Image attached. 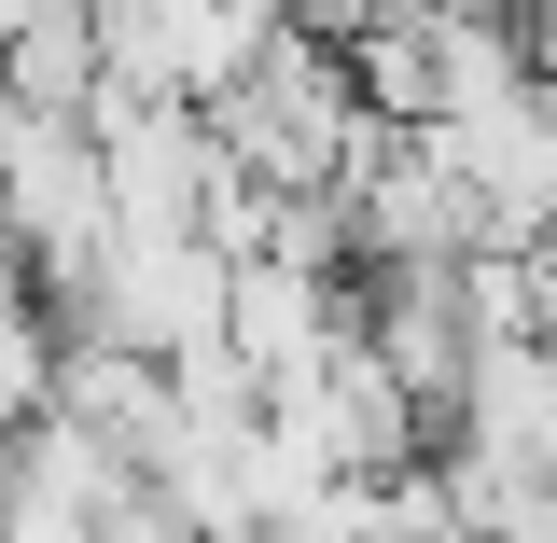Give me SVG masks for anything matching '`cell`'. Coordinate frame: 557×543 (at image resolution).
<instances>
[{
    "mask_svg": "<svg viewBox=\"0 0 557 543\" xmlns=\"http://www.w3.org/2000/svg\"><path fill=\"white\" fill-rule=\"evenodd\" d=\"M487 209V251H530L557 237V84H516L502 112H460V126H418Z\"/></svg>",
    "mask_w": 557,
    "mask_h": 543,
    "instance_id": "obj_3",
    "label": "cell"
},
{
    "mask_svg": "<svg viewBox=\"0 0 557 543\" xmlns=\"http://www.w3.org/2000/svg\"><path fill=\"white\" fill-rule=\"evenodd\" d=\"M98 126V153H112V237H209V209H223V139H209L196 98H98L84 112Z\"/></svg>",
    "mask_w": 557,
    "mask_h": 543,
    "instance_id": "obj_2",
    "label": "cell"
},
{
    "mask_svg": "<svg viewBox=\"0 0 557 543\" xmlns=\"http://www.w3.org/2000/svg\"><path fill=\"white\" fill-rule=\"evenodd\" d=\"M0 251H14V209H0ZM14 266H28V251H14Z\"/></svg>",
    "mask_w": 557,
    "mask_h": 543,
    "instance_id": "obj_6",
    "label": "cell"
},
{
    "mask_svg": "<svg viewBox=\"0 0 557 543\" xmlns=\"http://www.w3.org/2000/svg\"><path fill=\"white\" fill-rule=\"evenodd\" d=\"M265 14H278V28H335V42L362 28V0H265Z\"/></svg>",
    "mask_w": 557,
    "mask_h": 543,
    "instance_id": "obj_4",
    "label": "cell"
},
{
    "mask_svg": "<svg viewBox=\"0 0 557 543\" xmlns=\"http://www.w3.org/2000/svg\"><path fill=\"white\" fill-rule=\"evenodd\" d=\"M0 209H14L28 279L70 293V279L112 251V153H98V126H84V112H14V98H0Z\"/></svg>",
    "mask_w": 557,
    "mask_h": 543,
    "instance_id": "obj_1",
    "label": "cell"
},
{
    "mask_svg": "<svg viewBox=\"0 0 557 543\" xmlns=\"http://www.w3.org/2000/svg\"><path fill=\"white\" fill-rule=\"evenodd\" d=\"M516 28H530V84H557V0H530Z\"/></svg>",
    "mask_w": 557,
    "mask_h": 543,
    "instance_id": "obj_5",
    "label": "cell"
}]
</instances>
